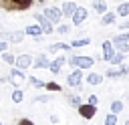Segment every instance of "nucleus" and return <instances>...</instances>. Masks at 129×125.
<instances>
[{
    "mask_svg": "<svg viewBox=\"0 0 129 125\" xmlns=\"http://www.w3.org/2000/svg\"><path fill=\"white\" fill-rule=\"evenodd\" d=\"M67 62H69L73 69L89 71V69L95 65V58H93V56H87V54H81V56H67Z\"/></svg>",
    "mask_w": 129,
    "mask_h": 125,
    "instance_id": "nucleus-1",
    "label": "nucleus"
},
{
    "mask_svg": "<svg viewBox=\"0 0 129 125\" xmlns=\"http://www.w3.org/2000/svg\"><path fill=\"white\" fill-rule=\"evenodd\" d=\"M8 83L16 89V87H20L22 89V85L26 83V75H24V71H20V69H16V67H12L10 71H8Z\"/></svg>",
    "mask_w": 129,
    "mask_h": 125,
    "instance_id": "nucleus-2",
    "label": "nucleus"
},
{
    "mask_svg": "<svg viewBox=\"0 0 129 125\" xmlns=\"http://www.w3.org/2000/svg\"><path fill=\"white\" fill-rule=\"evenodd\" d=\"M32 16H34V22L42 28V34H52V32H54V24H52L42 12H34Z\"/></svg>",
    "mask_w": 129,
    "mask_h": 125,
    "instance_id": "nucleus-3",
    "label": "nucleus"
},
{
    "mask_svg": "<svg viewBox=\"0 0 129 125\" xmlns=\"http://www.w3.org/2000/svg\"><path fill=\"white\" fill-rule=\"evenodd\" d=\"M42 14H44L52 24H58V22L62 20V12H60L58 6H46V8L42 10Z\"/></svg>",
    "mask_w": 129,
    "mask_h": 125,
    "instance_id": "nucleus-4",
    "label": "nucleus"
},
{
    "mask_svg": "<svg viewBox=\"0 0 129 125\" xmlns=\"http://www.w3.org/2000/svg\"><path fill=\"white\" fill-rule=\"evenodd\" d=\"M77 111H79V115L83 117V119H93L95 115H97V105H91V103H81L79 107H77Z\"/></svg>",
    "mask_w": 129,
    "mask_h": 125,
    "instance_id": "nucleus-5",
    "label": "nucleus"
},
{
    "mask_svg": "<svg viewBox=\"0 0 129 125\" xmlns=\"http://www.w3.org/2000/svg\"><path fill=\"white\" fill-rule=\"evenodd\" d=\"M87 18H89V10H87L85 6H77V10H75V12H73V16H71L73 26H81Z\"/></svg>",
    "mask_w": 129,
    "mask_h": 125,
    "instance_id": "nucleus-6",
    "label": "nucleus"
},
{
    "mask_svg": "<svg viewBox=\"0 0 129 125\" xmlns=\"http://www.w3.org/2000/svg\"><path fill=\"white\" fill-rule=\"evenodd\" d=\"M81 83H83V71L81 69H73L69 75H67V85L69 87H81Z\"/></svg>",
    "mask_w": 129,
    "mask_h": 125,
    "instance_id": "nucleus-7",
    "label": "nucleus"
},
{
    "mask_svg": "<svg viewBox=\"0 0 129 125\" xmlns=\"http://www.w3.org/2000/svg\"><path fill=\"white\" fill-rule=\"evenodd\" d=\"M30 65H32V54H28V52L18 54V56H16V60H14V67H16V69H20V71L30 69Z\"/></svg>",
    "mask_w": 129,
    "mask_h": 125,
    "instance_id": "nucleus-8",
    "label": "nucleus"
},
{
    "mask_svg": "<svg viewBox=\"0 0 129 125\" xmlns=\"http://www.w3.org/2000/svg\"><path fill=\"white\" fill-rule=\"evenodd\" d=\"M64 62H67V56H64V54H58L56 58H52V60L48 62V71H50L52 75H58L60 69L64 67Z\"/></svg>",
    "mask_w": 129,
    "mask_h": 125,
    "instance_id": "nucleus-9",
    "label": "nucleus"
},
{
    "mask_svg": "<svg viewBox=\"0 0 129 125\" xmlns=\"http://www.w3.org/2000/svg\"><path fill=\"white\" fill-rule=\"evenodd\" d=\"M77 2L75 0H67V2H62V6H60V12H62V18H71L73 16V12L77 10Z\"/></svg>",
    "mask_w": 129,
    "mask_h": 125,
    "instance_id": "nucleus-10",
    "label": "nucleus"
},
{
    "mask_svg": "<svg viewBox=\"0 0 129 125\" xmlns=\"http://www.w3.org/2000/svg\"><path fill=\"white\" fill-rule=\"evenodd\" d=\"M24 30H10L6 32V42H12V44H20L24 40Z\"/></svg>",
    "mask_w": 129,
    "mask_h": 125,
    "instance_id": "nucleus-11",
    "label": "nucleus"
},
{
    "mask_svg": "<svg viewBox=\"0 0 129 125\" xmlns=\"http://www.w3.org/2000/svg\"><path fill=\"white\" fill-rule=\"evenodd\" d=\"M48 62H50V58L42 52V54H38L36 58H32V69H48Z\"/></svg>",
    "mask_w": 129,
    "mask_h": 125,
    "instance_id": "nucleus-12",
    "label": "nucleus"
},
{
    "mask_svg": "<svg viewBox=\"0 0 129 125\" xmlns=\"http://www.w3.org/2000/svg\"><path fill=\"white\" fill-rule=\"evenodd\" d=\"M14 6V12H22V10H30L34 0H10Z\"/></svg>",
    "mask_w": 129,
    "mask_h": 125,
    "instance_id": "nucleus-13",
    "label": "nucleus"
},
{
    "mask_svg": "<svg viewBox=\"0 0 129 125\" xmlns=\"http://www.w3.org/2000/svg\"><path fill=\"white\" fill-rule=\"evenodd\" d=\"M101 50H103V56H101V58L107 60V62H109V58L115 54V48H113V42H111V40H105L103 46H101Z\"/></svg>",
    "mask_w": 129,
    "mask_h": 125,
    "instance_id": "nucleus-14",
    "label": "nucleus"
},
{
    "mask_svg": "<svg viewBox=\"0 0 129 125\" xmlns=\"http://www.w3.org/2000/svg\"><path fill=\"white\" fill-rule=\"evenodd\" d=\"M117 22V14L113 12V10H107L105 14H101V24L103 26H111V24H115Z\"/></svg>",
    "mask_w": 129,
    "mask_h": 125,
    "instance_id": "nucleus-15",
    "label": "nucleus"
},
{
    "mask_svg": "<svg viewBox=\"0 0 129 125\" xmlns=\"http://www.w3.org/2000/svg\"><path fill=\"white\" fill-rule=\"evenodd\" d=\"M24 34H26V36H32V38H36V36H44V34H42V28H40L36 22H34V24H28V26L24 28Z\"/></svg>",
    "mask_w": 129,
    "mask_h": 125,
    "instance_id": "nucleus-16",
    "label": "nucleus"
},
{
    "mask_svg": "<svg viewBox=\"0 0 129 125\" xmlns=\"http://www.w3.org/2000/svg\"><path fill=\"white\" fill-rule=\"evenodd\" d=\"M60 50H71V44L69 42H52V44H48V52L50 54L60 52Z\"/></svg>",
    "mask_w": 129,
    "mask_h": 125,
    "instance_id": "nucleus-17",
    "label": "nucleus"
},
{
    "mask_svg": "<svg viewBox=\"0 0 129 125\" xmlns=\"http://www.w3.org/2000/svg\"><path fill=\"white\" fill-rule=\"evenodd\" d=\"M103 79H105V77H103L101 73H89L85 81H87L91 87H97V85H101V83H103Z\"/></svg>",
    "mask_w": 129,
    "mask_h": 125,
    "instance_id": "nucleus-18",
    "label": "nucleus"
},
{
    "mask_svg": "<svg viewBox=\"0 0 129 125\" xmlns=\"http://www.w3.org/2000/svg\"><path fill=\"white\" fill-rule=\"evenodd\" d=\"M93 8L97 14H105L109 8H107V0H93Z\"/></svg>",
    "mask_w": 129,
    "mask_h": 125,
    "instance_id": "nucleus-19",
    "label": "nucleus"
},
{
    "mask_svg": "<svg viewBox=\"0 0 129 125\" xmlns=\"http://www.w3.org/2000/svg\"><path fill=\"white\" fill-rule=\"evenodd\" d=\"M71 44V48H81V46H89L91 44V38H87V36H83V38H75L73 42H69Z\"/></svg>",
    "mask_w": 129,
    "mask_h": 125,
    "instance_id": "nucleus-20",
    "label": "nucleus"
},
{
    "mask_svg": "<svg viewBox=\"0 0 129 125\" xmlns=\"http://www.w3.org/2000/svg\"><path fill=\"white\" fill-rule=\"evenodd\" d=\"M10 99H12V103H16V105L22 103V101H24V91H22L20 87H16V89L12 91V95H10Z\"/></svg>",
    "mask_w": 129,
    "mask_h": 125,
    "instance_id": "nucleus-21",
    "label": "nucleus"
},
{
    "mask_svg": "<svg viewBox=\"0 0 129 125\" xmlns=\"http://www.w3.org/2000/svg\"><path fill=\"white\" fill-rule=\"evenodd\" d=\"M115 14H117V16H121V18H127V16H129V2H121V4L117 6Z\"/></svg>",
    "mask_w": 129,
    "mask_h": 125,
    "instance_id": "nucleus-22",
    "label": "nucleus"
},
{
    "mask_svg": "<svg viewBox=\"0 0 129 125\" xmlns=\"http://www.w3.org/2000/svg\"><path fill=\"white\" fill-rule=\"evenodd\" d=\"M26 81H28V85L30 87H34V89H44V81L42 79H38V77H26Z\"/></svg>",
    "mask_w": 129,
    "mask_h": 125,
    "instance_id": "nucleus-23",
    "label": "nucleus"
},
{
    "mask_svg": "<svg viewBox=\"0 0 129 125\" xmlns=\"http://www.w3.org/2000/svg\"><path fill=\"white\" fill-rule=\"evenodd\" d=\"M71 28H73V24H67V22H58V26L54 28V32L64 36V34H69V32H71Z\"/></svg>",
    "mask_w": 129,
    "mask_h": 125,
    "instance_id": "nucleus-24",
    "label": "nucleus"
},
{
    "mask_svg": "<svg viewBox=\"0 0 129 125\" xmlns=\"http://www.w3.org/2000/svg\"><path fill=\"white\" fill-rule=\"evenodd\" d=\"M0 60H4L6 65H10V67H14V60H16V56H14L12 52H8V50H4V52H0Z\"/></svg>",
    "mask_w": 129,
    "mask_h": 125,
    "instance_id": "nucleus-25",
    "label": "nucleus"
},
{
    "mask_svg": "<svg viewBox=\"0 0 129 125\" xmlns=\"http://www.w3.org/2000/svg\"><path fill=\"white\" fill-rule=\"evenodd\" d=\"M123 60H125V54H123V52H115V54H113V56L109 58V62H111L113 67H119V65H121Z\"/></svg>",
    "mask_w": 129,
    "mask_h": 125,
    "instance_id": "nucleus-26",
    "label": "nucleus"
},
{
    "mask_svg": "<svg viewBox=\"0 0 129 125\" xmlns=\"http://www.w3.org/2000/svg\"><path fill=\"white\" fill-rule=\"evenodd\" d=\"M44 89H46V91H50V93H60V91H62V87H60L58 83H54V81L44 83Z\"/></svg>",
    "mask_w": 129,
    "mask_h": 125,
    "instance_id": "nucleus-27",
    "label": "nucleus"
},
{
    "mask_svg": "<svg viewBox=\"0 0 129 125\" xmlns=\"http://www.w3.org/2000/svg\"><path fill=\"white\" fill-rule=\"evenodd\" d=\"M111 42H129V30H123V32L115 34Z\"/></svg>",
    "mask_w": 129,
    "mask_h": 125,
    "instance_id": "nucleus-28",
    "label": "nucleus"
},
{
    "mask_svg": "<svg viewBox=\"0 0 129 125\" xmlns=\"http://www.w3.org/2000/svg\"><path fill=\"white\" fill-rule=\"evenodd\" d=\"M113 48H115L117 52L127 54V52H129V42H113Z\"/></svg>",
    "mask_w": 129,
    "mask_h": 125,
    "instance_id": "nucleus-29",
    "label": "nucleus"
},
{
    "mask_svg": "<svg viewBox=\"0 0 129 125\" xmlns=\"http://www.w3.org/2000/svg\"><path fill=\"white\" fill-rule=\"evenodd\" d=\"M67 101H69L71 107H79V105H81V97H79V95H73V93L67 95Z\"/></svg>",
    "mask_w": 129,
    "mask_h": 125,
    "instance_id": "nucleus-30",
    "label": "nucleus"
},
{
    "mask_svg": "<svg viewBox=\"0 0 129 125\" xmlns=\"http://www.w3.org/2000/svg\"><path fill=\"white\" fill-rule=\"evenodd\" d=\"M123 107H125V105H123V101H113V103H111V113L119 115V113L123 111Z\"/></svg>",
    "mask_w": 129,
    "mask_h": 125,
    "instance_id": "nucleus-31",
    "label": "nucleus"
},
{
    "mask_svg": "<svg viewBox=\"0 0 129 125\" xmlns=\"http://www.w3.org/2000/svg\"><path fill=\"white\" fill-rule=\"evenodd\" d=\"M105 77H109V79H119L121 73H119V69H113V67H111V69L105 71Z\"/></svg>",
    "mask_w": 129,
    "mask_h": 125,
    "instance_id": "nucleus-32",
    "label": "nucleus"
},
{
    "mask_svg": "<svg viewBox=\"0 0 129 125\" xmlns=\"http://www.w3.org/2000/svg\"><path fill=\"white\" fill-rule=\"evenodd\" d=\"M52 101V95H38L34 97V103H50Z\"/></svg>",
    "mask_w": 129,
    "mask_h": 125,
    "instance_id": "nucleus-33",
    "label": "nucleus"
},
{
    "mask_svg": "<svg viewBox=\"0 0 129 125\" xmlns=\"http://www.w3.org/2000/svg\"><path fill=\"white\" fill-rule=\"evenodd\" d=\"M105 125H117V115L115 113H109L105 117Z\"/></svg>",
    "mask_w": 129,
    "mask_h": 125,
    "instance_id": "nucleus-34",
    "label": "nucleus"
},
{
    "mask_svg": "<svg viewBox=\"0 0 129 125\" xmlns=\"http://www.w3.org/2000/svg\"><path fill=\"white\" fill-rule=\"evenodd\" d=\"M119 73H121V77H125V75L129 73V65H125V62H121V65H119Z\"/></svg>",
    "mask_w": 129,
    "mask_h": 125,
    "instance_id": "nucleus-35",
    "label": "nucleus"
},
{
    "mask_svg": "<svg viewBox=\"0 0 129 125\" xmlns=\"http://www.w3.org/2000/svg\"><path fill=\"white\" fill-rule=\"evenodd\" d=\"M18 125H34V121L28 117H22V119H18Z\"/></svg>",
    "mask_w": 129,
    "mask_h": 125,
    "instance_id": "nucleus-36",
    "label": "nucleus"
},
{
    "mask_svg": "<svg viewBox=\"0 0 129 125\" xmlns=\"http://www.w3.org/2000/svg\"><path fill=\"white\" fill-rule=\"evenodd\" d=\"M87 103H91V105H99V97L97 95H89V101Z\"/></svg>",
    "mask_w": 129,
    "mask_h": 125,
    "instance_id": "nucleus-37",
    "label": "nucleus"
},
{
    "mask_svg": "<svg viewBox=\"0 0 129 125\" xmlns=\"http://www.w3.org/2000/svg\"><path fill=\"white\" fill-rule=\"evenodd\" d=\"M119 28H121V30H129V16H127V18L121 22V26H119Z\"/></svg>",
    "mask_w": 129,
    "mask_h": 125,
    "instance_id": "nucleus-38",
    "label": "nucleus"
},
{
    "mask_svg": "<svg viewBox=\"0 0 129 125\" xmlns=\"http://www.w3.org/2000/svg\"><path fill=\"white\" fill-rule=\"evenodd\" d=\"M4 50H8V42L6 40H0V52H4Z\"/></svg>",
    "mask_w": 129,
    "mask_h": 125,
    "instance_id": "nucleus-39",
    "label": "nucleus"
},
{
    "mask_svg": "<svg viewBox=\"0 0 129 125\" xmlns=\"http://www.w3.org/2000/svg\"><path fill=\"white\" fill-rule=\"evenodd\" d=\"M48 119H50V123H54V125H56V123L60 121V117H58V115H50Z\"/></svg>",
    "mask_w": 129,
    "mask_h": 125,
    "instance_id": "nucleus-40",
    "label": "nucleus"
},
{
    "mask_svg": "<svg viewBox=\"0 0 129 125\" xmlns=\"http://www.w3.org/2000/svg\"><path fill=\"white\" fill-rule=\"evenodd\" d=\"M34 2H38V4H44V2H46V0H34Z\"/></svg>",
    "mask_w": 129,
    "mask_h": 125,
    "instance_id": "nucleus-41",
    "label": "nucleus"
},
{
    "mask_svg": "<svg viewBox=\"0 0 129 125\" xmlns=\"http://www.w3.org/2000/svg\"><path fill=\"white\" fill-rule=\"evenodd\" d=\"M125 125H129V119H127V121H125Z\"/></svg>",
    "mask_w": 129,
    "mask_h": 125,
    "instance_id": "nucleus-42",
    "label": "nucleus"
},
{
    "mask_svg": "<svg viewBox=\"0 0 129 125\" xmlns=\"http://www.w3.org/2000/svg\"><path fill=\"white\" fill-rule=\"evenodd\" d=\"M0 125H4V123H2V121H0Z\"/></svg>",
    "mask_w": 129,
    "mask_h": 125,
    "instance_id": "nucleus-43",
    "label": "nucleus"
},
{
    "mask_svg": "<svg viewBox=\"0 0 129 125\" xmlns=\"http://www.w3.org/2000/svg\"><path fill=\"white\" fill-rule=\"evenodd\" d=\"M54 2H56V0H54Z\"/></svg>",
    "mask_w": 129,
    "mask_h": 125,
    "instance_id": "nucleus-44",
    "label": "nucleus"
}]
</instances>
